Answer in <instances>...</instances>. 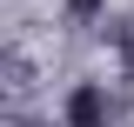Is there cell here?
Masks as SVG:
<instances>
[{
  "instance_id": "cell-1",
  "label": "cell",
  "mask_w": 134,
  "mask_h": 127,
  "mask_svg": "<svg viewBox=\"0 0 134 127\" xmlns=\"http://www.w3.org/2000/svg\"><path fill=\"white\" fill-rule=\"evenodd\" d=\"M67 127H107V100H100V87H74V100H67Z\"/></svg>"
}]
</instances>
